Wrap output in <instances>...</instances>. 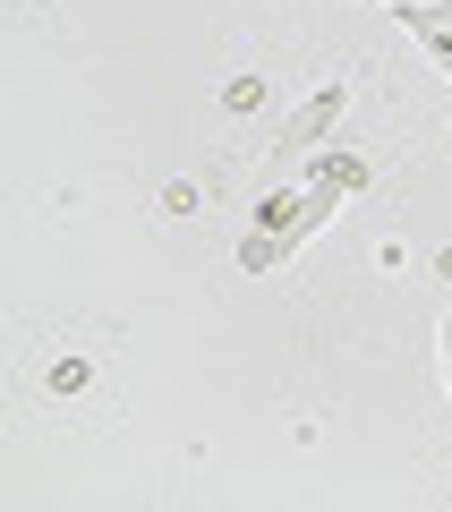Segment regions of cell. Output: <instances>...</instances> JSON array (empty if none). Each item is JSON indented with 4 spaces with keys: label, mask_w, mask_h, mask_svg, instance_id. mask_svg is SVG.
<instances>
[{
    "label": "cell",
    "mask_w": 452,
    "mask_h": 512,
    "mask_svg": "<svg viewBox=\"0 0 452 512\" xmlns=\"http://www.w3.org/2000/svg\"><path fill=\"white\" fill-rule=\"evenodd\" d=\"M393 18H401V26H410V35L452 69V0H393Z\"/></svg>",
    "instance_id": "cell-2"
},
{
    "label": "cell",
    "mask_w": 452,
    "mask_h": 512,
    "mask_svg": "<svg viewBox=\"0 0 452 512\" xmlns=\"http://www.w3.org/2000/svg\"><path fill=\"white\" fill-rule=\"evenodd\" d=\"M342 103H350V86H325V94H308V103L282 120V137H273V154H308L316 137H325L333 120H342Z\"/></svg>",
    "instance_id": "cell-1"
},
{
    "label": "cell",
    "mask_w": 452,
    "mask_h": 512,
    "mask_svg": "<svg viewBox=\"0 0 452 512\" xmlns=\"http://www.w3.org/2000/svg\"><path fill=\"white\" fill-rule=\"evenodd\" d=\"M435 350H444V384H452V316H444V333H435Z\"/></svg>",
    "instance_id": "cell-3"
}]
</instances>
